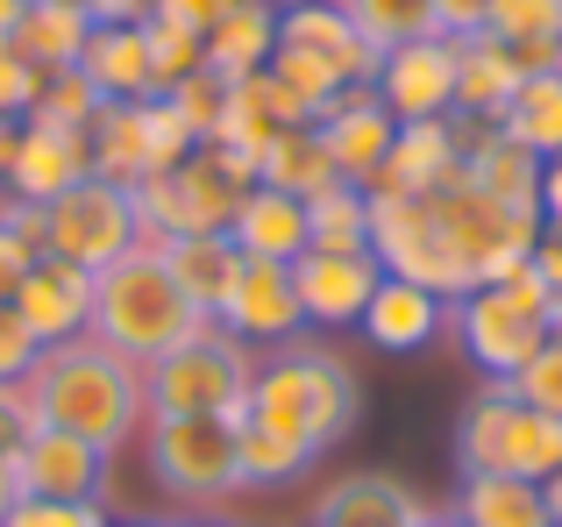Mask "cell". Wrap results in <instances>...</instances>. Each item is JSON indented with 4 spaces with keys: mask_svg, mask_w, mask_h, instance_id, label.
<instances>
[{
    "mask_svg": "<svg viewBox=\"0 0 562 527\" xmlns=\"http://www.w3.org/2000/svg\"><path fill=\"white\" fill-rule=\"evenodd\" d=\"M29 400H36L43 428H65L93 449H128L143 442V421H150V400H143V363L114 357L93 335H71V343H50L29 371Z\"/></svg>",
    "mask_w": 562,
    "mask_h": 527,
    "instance_id": "cell-1",
    "label": "cell"
},
{
    "mask_svg": "<svg viewBox=\"0 0 562 527\" xmlns=\"http://www.w3.org/2000/svg\"><path fill=\"white\" fill-rule=\"evenodd\" d=\"M357 414H363V385L328 343L300 335V343L257 357L249 406H243L249 428H271V435H285V442H300V449L321 457V449H335L357 428Z\"/></svg>",
    "mask_w": 562,
    "mask_h": 527,
    "instance_id": "cell-2",
    "label": "cell"
},
{
    "mask_svg": "<svg viewBox=\"0 0 562 527\" xmlns=\"http://www.w3.org/2000/svg\"><path fill=\"white\" fill-rule=\"evenodd\" d=\"M206 328V314H192V300L179 292V278L165 271V257L150 243H136L128 257H114L108 271H93V343H108L114 357L143 363L150 371L157 357H171L179 343Z\"/></svg>",
    "mask_w": 562,
    "mask_h": 527,
    "instance_id": "cell-3",
    "label": "cell"
},
{
    "mask_svg": "<svg viewBox=\"0 0 562 527\" xmlns=\"http://www.w3.org/2000/svg\"><path fill=\"white\" fill-rule=\"evenodd\" d=\"M449 335H456V349L484 371V385H513L520 363L555 335L541 271H535V264H520V271H506L498 285L463 292V300L449 306Z\"/></svg>",
    "mask_w": 562,
    "mask_h": 527,
    "instance_id": "cell-4",
    "label": "cell"
},
{
    "mask_svg": "<svg viewBox=\"0 0 562 527\" xmlns=\"http://www.w3.org/2000/svg\"><path fill=\"white\" fill-rule=\"evenodd\" d=\"M456 471L463 478L506 471V478H527V485H549L562 471V421L535 414L513 385H484L456 421Z\"/></svg>",
    "mask_w": 562,
    "mask_h": 527,
    "instance_id": "cell-5",
    "label": "cell"
},
{
    "mask_svg": "<svg viewBox=\"0 0 562 527\" xmlns=\"http://www.w3.org/2000/svg\"><path fill=\"white\" fill-rule=\"evenodd\" d=\"M249 378H257V357H249L235 335H221L206 321L192 343H179L171 357H157L143 371V400L150 414H206V421H243L249 406Z\"/></svg>",
    "mask_w": 562,
    "mask_h": 527,
    "instance_id": "cell-6",
    "label": "cell"
},
{
    "mask_svg": "<svg viewBox=\"0 0 562 527\" xmlns=\"http://www.w3.org/2000/svg\"><path fill=\"white\" fill-rule=\"evenodd\" d=\"M143 457L165 500L179 506H221L243 492V457H235V421L206 414H150L143 421Z\"/></svg>",
    "mask_w": 562,
    "mask_h": 527,
    "instance_id": "cell-7",
    "label": "cell"
},
{
    "mask_svg": "<svg viewBox=\"0 0 562 527\" xmlns=\"http://www.w3.org/2000/svg\"><path fill=\"white\" fill-rule=\"evenodd\" d=\"M249 186L228 171V157L214 143L186 157V165L157 171V179L136 186V222H143V243H165V236H228L235 222V200Z\"/></svg>",
    "mask_w": 562,
    "mask_h": 527,
    "instance_id": "cell-8",
    "label": "cell"
},
{
    "mask_svg": "<svg viewBox=\"0 0 562 527\" xmlns=\"http://www.w3.org/2000/svg\"><path fill=\"white\" fill-rule=\"evenodd\" d=\"M86 143H93V179L128 186V193L200 150V136L179 122L171 100H108L86 128Z\"/></svg>",
    "mask_w": 562,
    "mask_h": 527,
    "instance_id": "cell-9",
    "label": "cell"
},
{
    "mask_svg": "<svg viewBox=\"0 0 562 527\" xmlns=\"http://www.w3.org/2000/svg\"><path fill=\"white\" fill-rule=\"evenodd\" d=\"M136 243H143V222H136V193L128 186L79 179L65 200L43 208V257H65L79 271H108Z\"/></svg>",
    "mask_w": 562,
    "mask_h": 527,
    "instance_id": "cell-10",
    "label": "cell"
},
{
    "mask_svg": "<svg viewBox=\"0 0 562 527\" xmlns=\"http://www.w3.org/2000/svg\"><path fill=\"white\" fill-rule=\"evenodd\" d=\"M214 328L235 335L243 349H285V343H300V335H306V314H300L292 264L243 257V271H235V285H228V300H221Z\"/></svg>",
    "mask_w": 562,
    "mask_h": 527,
    "instance_id": "cell-11",
    "label": "cell"
},
{
    "mask_svg": "<svg viewBox=\"0 0 562 527\" xmlns=\"http://www.w3.org/2000/svg\"><path fill=\"white\" fill-rule=\"evenodd\" d=\"M371 93L392 122H441V114H456V36H420V43L384 51Z\"/></svg>",
    "mask_w": 562,
    "mask_h": 527,
    "instance_id": "cell-12",
    "label": "cell"
},
{
    "mask_svg": "<svg viewBox=\"0 0 562 527\" xmlns=\"http://www.w3.org/2000/svg\"><path fill=\"white\" fill-rule=\"evenodd\" d=\"M108 449L79 442L65 428H36L14 449V485L22 500H71V506H108Z\"/></svg>",
    "mask_w": 562,
    "mask_h": 527,
    "instance_id": "cell-13",
    "label": "cell"
},
{
    "mask_svg": "<svg viewBox=\"0 0 562 527\" xmlns=\"http://www.w3.org/2000/svg\"><path fill=\"white\" fill-rule=\"evenodd\" d=\"M384 264L371 250H306L292 264V285H300V314L306 328L335 335V328H357L363 306H371Z\"/></svg>",
    "mask_w": 562,
    "mask_h": 527,
    "instance_id": "cell-14",
    "label": "cell"
},
{
    "mask_svg": "<svg viewBox=\"0 0 562 527\" xmlns=\"http://www.w3.org/2000/svg\"><path fill=\"white\" fill-rule=\"evenodd\" d=\"M456 179H463V136H456V114H441V122H398L371 193L378 200H435Z\"/></svg>",
    "mask_w": 562,
    "mask_h": 527,
    "instance_id": "cell-15",
    "label": "cell"
},
{
    "mask_svg": "<svg viewBox=\"0 0 562 527\" xmlns=\"http://www.w3.org/2000/svg\"><path fill=\"white\" fill-rule=\"evenodd\" d=\"M278 43H285V51H306L314 65H328L342 86L378 79V51L342 14V0H278Z\"/></svg>",
    "mask_w": 562,
    "mask_h": 527,
    "instance_id": "cell-16",
    "label": "cell"
},
{
    "mask_svg": "<svg viewBox=\"0 0 562 527\" xmlns=\"http://www.w3.org/2000/svg\"><path fill=\"white\" fill-rule=\"evenodd\" d=\"M456 136H463V179L477 193H492L498 208L541 214V157L535 150H520L498 122H470V114H456Z\"/></svg>",
    "mask_w": 562,
    "mask_h": 527,
    "instance_id": "cell-17",
    "label": "cell"
},
{
    "mask_svg": "<svg viewBox=\"0 0 562 527\" xmlns=\"http://www.w3.org/2000/svg\"><path fill=\"white\" fill-rule=\"evenodd\" d=\"M14 314L29 321V335H36L43 349L86 335L93 328V271H79V264H65V257H36L29 278L14 285Z\"/></svg>",
    "mask_w": 562,
    "mask_h": 527,
    "instance_id": "cell-18",
    "label": "cell"
},
{
    "mask_svg": "<svg viewBox=\"0 0 562 527\" xmlns=\"http://www.w3.org/2000/svg\"><path fill=\"white\" fill-rule=\"evenodd\" d=\"M79 179H93V143L86 128H50V122H22V150L8 165V193L29 208L65 200Z\"/></svg>",
    "mask_w": 562,
    "mask_h": 527,
    "instance_id": "cell-19",
    "label": "cell"
},
{
    "mask_svg": "<svg viewBox=\"0 0 562 527\" xmlns=\"http://www.w3.org/2000/svg\"><path fill=\"white\" fill-rule=\"evenodd\" d=\"M357 335L371 349H384V357H413V349H427V343L449 335V300L427 292V285H413V278L384 271L371 306H363V321H357Z\"/></svg>",
    "mask_w": 562,
    "mask_h": 527,
    "instance_id": "cell-20",
    "label": "cell"
},
{
    "mask_svg": "<svg viewBox=\"0 0 562 527\" xmlns=\"http://www.w3.org/2000/svg\"><path fill=\"white\" fill-rule=\"evenodd\" d=\"M314 128H321V143H328V157H335V171H342V186H363V193H371L384 150H392V136H398V122L378 108L371 86H349V93L335 100V108L321 114Z\"/></svg>",
    "mask_w": 562,
    "mask_h": 527,
    "instance_id": "cell-21",
    "label": "cell"
},
{
    "mask_svg": "<svg viewBox=\"0 0 562 527\" xmlns=\"http://www.w3.org/2000/svg\"><path fill=\"white\" fill-rule=\"evenodd\" d=\"M79 71L100 100H157L150 79V29L143 22H93L79 51Z\"/></svg>",
    "mask_w": 562,
    "mask_h": 527,
    "instance_id": "cell-22",
    "label": "cell"
},
{
    "mask_svg": "<svg viewBox=\"0 0 562 527\" xmlns=\"http://www.w3.org/2000/svg\"><path fill=\"white\" fill-rule=\"evenodd\" d=\"M228 243L257 264H300L306 257V200L278 193V186H249V193L235 200Z\"/></svg>",
    "mask_w": 562,
    "mask_h": 527,
    "instance_id": "cell-23",
    "label": "cell"
},
{
    "mask_svg": "<svg viewBox=\"0 0 562 527\" xmlns=\"http://www.w3.org/2000/svg\"><path fill=\"white\" fill-rule=\"evenodd\" d=\"M427 506L398 485L392 471H349L321 492L314 506V527H413Z\"/></svg>",
    "mask_w": 562,
    "mask_h": 527,
    "instance_id": "cell-24",
    "label": "cell"
},
{
    "mask_svg": "<svg viewBox=\"0 0 562 527\" xmlns=\"http://www.w3.org/2000/svg\"><path fill=\"white\" fill-rule=\"evenodd\" d=\"M520 79H527L520 57H513L498 36H463L456 43V114H470V122H506Z\"/></svg>",
    "mask_w": 562,
    "mask_h": 527,
    "instance_id": "cell-25",
    "label": "cell"
},
{
    "mask_svg": "<svg viewBox=\"0 0 562 527\" xmlns=\"http://www.w3.org/2000/svg\"><path fill=\"white\" fill-rule=\"evenodd\" d=\"M150 250L165 257L171 278H179V292L192 300V314L214 321L221 300H228V285H235V271H243V250H235L228 236H165V243H150Z\"/></svg>",
    "mask_w": 562,
    "mask_h": 527,
    "instance_id": "cell-26",
    "label": "cell"
},
{
    "mask_svg": "<svg viewBox=\"0 0 562 527\" xmlns=\"http://www.w3.org/2000/svg\"><path fill=\"white\" fill-rule=\"evenodd\" d=\"M456 527H555L549 520V492L527 485V478H506V471H477L456 485V506H449Z\"/></svg>",
    "mask_w": 562,
    "mask_h": 527,
    "instance_id": "cell-27",
    "label": "cell"
},
{
    "mask_svg": "<svg viewBox=\"0 0 562 527\" xmlns=\"http://www.w3.org/2000/svg\"><path fill=\"white\" fill-rule=\"evenodd\" d=\"M271 51H278V0H235V8L206 29V65L228 86L257 79V71L271 65Z\"/></svg>",
    "mask_w": 562,
    "mask_h": 527,
    "instance_id": "cell-28",
    "label": "cell"
},
{
    "mask_svg": "<svg viewBox=\"0 0 562 527\" xmlns=\"http://www.w3.org/2000/svg\"><path fill=\"white\" fill-rule=\"evenodd\" d=\"M86 36H93V8H86V0H29L8 43L36 71H71L79 51H86Z\"/></svg>",
    "mask_w": 562,
    "mask_h": 527,
    "instance_id": "cell-29",
    "label": "cell"
},
{
    "mask_svg": "<svg viewBox=\"0 0 562 527\" xmlns=\"http://www.w3.org/2000/svg\"><path fill=\"white\" fill-rule=\"evenodd\" d=\"M257 186H278V193H292V200H321L328 186H342V171H335L321 128L300 122V128H278L271 136V150H263V165H257Z\"/></svg>",
    "mask_w": 562,
    "mask_h": 527,
    "instance_id": "cell-30",
    "label": "cell"
},
{
    "mask_svg": "<svg viewBox=\"0 0 562 527\" xmlns=\"http://www.w3.org/2000/svg\"><path fill=\"white\" fill-rule=\"evenodd\" d=\"M498 128H506L520 150H535L541 165L562 157V71H535V79H520V93H513V108H506Z\"/></svg>",
    "mask_w": 562,
    "mask_h": 527,
    "instance_id": "cell-31",
    "label": "cell"
},
{
    "mask_svg": "<svg viewBox=\"0 0 562 527\" xmlns=\"http://www.w3.org/2000/svg\"><path fill=\"white\" fill-rule=\"evenodd\" d=\"M306 250H371V193L328 186L321 200H306Z\"/></svg>",
    "mask_w": 562,
    "mask_h": 527,
    "instance_id": "cell-32",
    "label": "cell"
},
{
    "mask_svg": "<svg viewBox=\"0 0 562 527\" xmlns=\"http://www.w3.org/2000/svg\"><path fill=\"white\" fill-rule=\"evenodd\" d=\"M235 457H243V492H278V485H292V478H306L321 463L314 449L285 442V435H271V428H249V421H235Z\"/></svg>",
    "mask_w": 562,
    "mask_h": 527,
    "instance_id": "cell-33",
    "label": "cell"
},
{
    "mask_svg": "<svg viewBox=\"0 0 562 527\" xmlns=\"http://www.w3.org/2000/svg\"><path fill=\"white\" fill-rule=\"evenodd\" d=\"M342 14L363 29V43L384 57L398 43H420V36H441L435 29V0H342Z\"/></svg>",
    "mask_w": 562,
    "mask_h": 527,
    "instance_id": "cell-34",
    "label": "cell"
},
{
    "mask_svg": "<svg viewBox=\"0 0 562 527\" xmlns=\"http://www.w3.org/2000/svg\"><path fill=\"white\" fill-rule=\"evenodd\" d=\"M143 29H150V79H157V100H165L179 79H192V71L206 65V36H200V29L165 22V14H150Z\"/></svg>",
    "mask_w": 562,
    "mask_h": 527,
    "instance_id": "cell-35",
    "label": "cell"
},
{
    "mask_svg": "<svg viewBox=\"0 0 562 527\" xmlns=\"http://www.w3.org/2000/svg\"><path fill=\"white\" fill-rule=\"evenodd\" d=\"M108 108V100L86 86V71L71 65V71H43V93H36V108H29V122H50V128H93V114Z\"/></svg>",
    "mask_w": 562,
    "mask_h": 527,
    "instance_id": "cell-36",
    "label": "cell"
},
{
    "mask_svg": "<svg viewBox=\"0 0 562 527\" xmlns=\"http://www.w3.org/2000/svg\"><path fill=\"white\" fill-rule=\"evenodd\" d=\"M484 36H498L506 51H520V43H562V0H492Z\"/></svg>",
    "mask_w": 562,
    "mask_h": 527,
    "instance_id": "cell-37",
    "label": "cell"
},
{
    "mask_svg": "<svg viewBox=\"0 0 562 527\" xmlns=\"http://www.w3.org/2000/svg\"><path fill=\"white\" fill-rule=\"evenodd\" d=\"M228 93H235V86L221 79L214 65H200V71H192V79H179V86H171L165 100H171V108H179V122L192 128V136H200V143H214L221 114H228Z\"/></svg>",
    "mask_w": 562,
    "mask_h": 527,
    "instance_id": "cell-38",
    "label": "cell"
},
{
    "mask_svg": "<svg viewBox=\"0 0 562 527\" xmlns=\"http://www.w3.org/2000/svg\"><path fill=\"white\" fill-rule=\"evenodd\" d=\"M513 392H520L535 414H549V421H562V328L549 335V343L535 349V357L520 363V378H513Z\"/></svg>",
    "mask_w": 562,
    "mask_h": 527,
    "instance_id": "cell-39",
    "label": "cell"
},
{
    "mask_svg": "<svg viewBox=\"0 0 562 527\" xmlns=\"http://www.w3.org/2000/svg\"><path fill=\"white\" fill-rule=\"evenodd\" d=\"M36 93H43V71L29 65L14 43H0V122H29Z\"/></svg>",
    "mask_w": 562,
    "mask_h": 527,
    "instance_id": "cell-40",
    "label": "cell"
},
{
    "mask_svg": "<svg viewBox=\"0 0 562 527\" xmlns=\"http://www.w3.org/2000/svg\"><path fill=\"white\" fill-rule=\"evenodd\" d=\"M36 357H43V343L29 335V321L14 314V300H0V385H29Z\"/></svg>",
    "mask_w": 562,
    "mask_h": 527,
    "instance_id": "cell-41",
    "label": "cell"
},
{
    "mask_svg": "<svg viewBox=\"0 0 562 527\" xmlns=\"http://www.w3.org/2000/svg\"><path fill=\"white\" fill-rule=\"evenodd\" d=\"M0 527H108V506H71V500H14Z\"/></svg>",
    "mask_w": 562,
    "mask_h": 527,
    "instance_id": "cell-42",
    "label": "cell"
},
{
    "mask_svg": "<svg viewBox=\"0 0 562 527\" xmlns=\"http://www.w3.org/2000/svg\"><path fill=\"white\" fill-rule=\"evenodd\" d=\"M43 421H36V400H29V385H0V457L14 463V449L36 435Z\"/></svg>",
    "mask_w": 562,
    "mask_h": 527,
    "instance_id": "cell-43",
    "label": "cell"
},
{
    "mask_svg": "<svg viewBox=\"0 0 562 527\" xmlns=\"http://www.w3.org/2000/svg\"><path fill=\"white\" fill-rule=\"evenodd\" d=\"M484 22H492V0H435V29L441 36H484Z\"/></svg>",
    "mask_w": 562,
    "mask_h": 527,
    "instance_id": "cell-44",
    "label": "cell"
},
{
    "mask_svg": "<svg viewBox=\"0 0 562 527\" xmlns=\"http://www.w3.org/2000/svg\"><path fill=\"white\" fill-rule=\"evenodd\" d=\"M36 257H43L36 243H22L8 222H0V300H14V285L29 278V264H36Z\"/></svg>",
    "mask_w": 562,
    "mask_h": 527,
    "instance_id": "cell-45",
    "label": "cell"
},
{
    "mask_svg": "<svg viewBox=\"0 0 562 527\" xmlns=\"http://www.w3.org/2000/svg\"><path fill=\"white\" fill-rule=\"evenodd\" d=\"M541 271V285H549V321L562 328V236H549V228H541V243H535V257H527Z\"/></svg>",
    "mask_w": 562,
    "mask_h": 527,
    "instance_id": "cell-46",
    "label": "cell"
},
{
    "mask_svg": "<svg viewBox=\"0 0 562 527\" xmlns=\"http://www.w3.org/2000/svg\"><path fill=\"white\" fill-rule=\"evenodd\" d=\"M228 8H235V0H157L150 14H165V22H179V29H200V36H206V29H214Z\"/></svg>",
    "mask_w": 562,
    "mask_h": 527,
    "instance_id": "cell-47",
    "label": "cell"
},
{
    "mask_svg": "<svg viewBox=\"0 0 562 527\" xmlns=\"http://www.w3.org/2000/svg\"><path fill=\"white\" fill-rule=\"evenodd\" d=\"M541 228H549V236H562V157H549V165H541Z\"/></svg>",
    "mask_w": 562,
    "mask_h": 527,
    "instance_id": "cell-48",
    "label": "cell"
},
{
    "mask_svg": "<svg viewBox=\"0 0 562 527\" xmlns=\"http://www.w3.org/2000/svg\"><path fill=\"white\" fill-rule=\"evenodd\" d=\"M93 8V22H150L157 0H86Z\"/></svg>",
    "mask_w": 562,
    "mask_h": 527,
    "instance_id": "cell-49",
    "label": "cell"
},
{
    "mask_svg": "<svg viewBox=\"0 0 562 527\" xmlns=\"http://www.w3.org/2000/svg\"><path fill=\"white\" fill-rule=\"evenodd\" d=\"M22 150V122H0V186H8V165Z\"/></svg>",
    "mask_w": 562,
    "mask_h": 527,
    "instance_id": "cell-50",
    "label": "cell"
},
{
    "mask_svg": "<svg viewBox=\"0 0 562 527\" xmlns=\"http://www.w3.org/2000/svg\"><path fill=\"white\" fill-rule=\"evenodd\" d=\"M14 500H22V485H14V463L0 457V520H8V506H14Z\"/></svg>",
    "mask_w": 562,
    "mask_h": 527,
    "instance_id": "cell-51",
    "label": "cell"
},
{
    "mask_svg": "<svg viewBox=\"0 0 562 527\" xmlns=\"http://www.w3.org/2000/svg\"><path fill=\"white\" fill-rule=\"evenodd\" d=\"M22 8H29V0H0V43L14 36V22H22Z\"/></svg>",
    "mask_w": 562,
    "mask_h": 527,
    "instance_id": "cell-52",
    "label": "cell"
},
{
    "mask_svg": "<svg viewBox=\"0 0 562 527\" xmlns=\"http://www.w3.org/2000/svg\"><path fill=\"white\" fill-rule=\"evenodd\" d=\"M541 492H549V520L562 527V471H555V478H549V485H541Z\"/></svg>",
    "mask_w": 562,
    "mask_h": 527,
    "instance_id": "cell-53",
    "label": "cell"
},
{
    "mask_svg": "<svg viewBox=\"0 0 562 527\" xmlns=\"http://www.w3.org/2000/svg\"><path fill=\"white\" fill-rule=\"evenodd\" d=\"M165 527H221V520H206V514H186V520H165Z\"/></svg>",
    "mask_w": 562,
    "mask_h": 527,
    "instance_id": "cell-54",
    "label": "cell"
},
{
    "mask_svg": "<svg viewBox=\"0 0 562 527\" xmlns=\"http://www.w3.org/2000/svg\"><path fill=\"white\" fill-rule=\"evenodd\" d=\"M413 527H456V520H449V514H420Z\"/></svg>",
    "mask_w": 562,
    "mask_h": 527,
    "instance_id": "cell-55",
    "label": "cell"
},
{
    "mask_svg": "<svg viewBox=\"0 0 562 527\" xmlns=\"http://www.w3.org/2000/svg\"><path fill=\"white\" fill-rule=\"evenodd\" d=\"M108 527H114V520H108ZM122 527H150V520H122ZM157 527H165V520H157Z\"/></svg>",
    "mask_w": 562,
    "mask_h": 527,
    "instance_id": "cell-56",
    "label": "cell"
}]
</instances>
